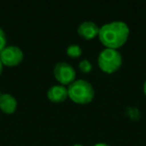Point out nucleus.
Returning <instances> with one entry per match:
<instances>
[{"label": "nucleus", "mask_w": 146, "mask_h": 146, "mask_svg": "<svg viewBox=\"0 0 146 146\" xmlns=\"http://www.w3.org/2000/svg\"><path fill=\"white\" fill-rule=\"evenodd\" d=\"M54 76L62 85L70 84L75 80L76 72L75 69L70 63L65 61H59L54 65L53 69Z\"/></svg>", "instance_id": "obj_4"}, {"label": "nucleus", "mask_w": 146, "mask_h": 146, "mask_svg": "<svg viewBox=\"0 0 146 146\" xmlns=\"http://www.w3.org/2000/svg\"><path fill=\"white\" fill-rule=\"evenodd\" d=\"M66 52L69 56L71 57H79L80 55L82 54V48L79 46L78 44H75V43H73V44H70L66 49Z\"/></svg>", "instance_id": "obj_10"}, {"label": "nucleus", "mask_w": 146, "mask_h": 146, "mask_svg": "<svg viewBox=\"0 0 146 146\" xmlns=\"http://www.w3.org/2000/svg\"><path fill=\"white\" fill-rule=\"evenodd\" d=\"M122 64V55L117 49L104 48L98 55V65L106 73H113Z\"/></svg>", "instance_id": "obj_3"}, {"label": "nucleus", "mask_w": 146, "mask_h": 146, "mask_svg": "<svg viewBox=\"0 0 146 146\" xmlns=\"http://www.w3.org/2000/svg\"><path fill=\"white\" fill-rule=\"evenodd\" d=\"M17 99L10 93H1L0 95V109L4 113L12 114L17 108Z\"/></svg>", "instance_id": "obj_8"}, {"label": "nucleus", "mask_w": 146, "mask_h": 146, "mask_svg": "<svg viewBox=\"0 0 146 146\" xmlns=\"http://www.w3.org/2000/svg\"><path fill=\"white\" fill-rule=\"evenodd\" d=\"M6 47V34L4 30L0 27V52Z\"/></svg>", "instance_id": "obj_12"}, {"label": "nucleus", "mask_w": 146, "mask_h": 146, "mask_svg": "<svg viewBox=\"0 0 146 146\" xmlns=\"http://www.w3.org/2000/svg\"><path fill=\"white\" fill-rule=\"evenodd\" d=\"M143 91H144V93H145V95H146V80L144 81V83H143Z\"/></svg>", "instance_id": "obj_15"}, {"label": "nucleus", "mask_w": 146, "mask_h": 146, "mask_svg": "<svg viewBox=\"0 0 146 146\" xmlns=\"http://www.w3.org/2000/svg\"><path fill=\"white\" fill-rule=\"evenodd\" d=\"M68 97L76 103L86 104L94 97L95 90L91 83L86 79H77L71 82L67 87Z\"/></svg>", "instance_id": "obj_2"}, {"label": "nucleus", "mask_w": 146, "mask_h": 146, "mask_svg": "<svg viewBox=\"0 0 146 146\" xmlns=\"http://www.w3.org/2000/svg\"><path fill=\"white\" fill-rule=\"evenodd\" d=\"M78 67H79V69L82 71V72L88 73V72H90V71L92 70V68H93V65H92V63L90 62L88 59L84 58V59H82V60L79 62V64H78Z\"/></svg>", "instance_id": "obj_11"}, {"label": "nucleus", "mask_w": 146, "mask_h": 146, "mask_svg": "<svg viewBox=\"0 0 146 146\" xmlns=\"http://www.w3.org/2000/svg\"><path fill=\"white\" fill-rule=\"evenodd\" d=\"M77 32L80 36L89 40V39L94 38V37L99 34V27L93 21L86 20L78 25Z\"/></svg>", "instance_id": "obj_6"}, {"label": "nucleus", "mask_w": 146, "mask_h": 146, "mask_svg": "<svg viewBox=\"0 0 146 146\" xmlns=\"http://www.w3.org/2000/svg\"><path fill=\"white\" fill-rule=\"evenodd\" d=\"M124 113L133 121L139 120L141 118V111L139 108L135 107V106H127L124 110Z\"/></svg>", "instance_id": "obj_9"}, {"label": "nucleus", "mask_w": 146, "mask_h": 146, "mask_svg": "<svg viewBox=\"0 0 146 146\" xmlns=\"http://www.w3.org/2000/svg\"><path fill=\"white\" fill-rule=\"evenodd\" d=\"M93 146H110L108 143H105V142H98V143H95Z\"/></svg>", "instance_id": "obj_13"}, {"label": "nucleus", "mask_w": 146, "mask_h": 146, "mask_svg": "<svg viewBox=\"0 0 146 146\" xmlns=\"http://www.w3.org/2000/svg\"><path fill=\"white\" fill-rule=\"evenodd\" d=\"M129 32V27L124 21L115 20L102 25L98 36L106 47L116 49L126 42Z\"/></svg>", "instance_id": "obj_1"}, {"label": "nucleus", "mask_w": 146, "mask_h": 146, "mask_svg": "<svg viewBox=\"0 0 146 146\" xmlns=\"http://www.w3.org/2000/svg\"><path fill=\"white\" fill-rule=\"evenodd\" d=\"M22 49L16 45H6L4 49L0 52V59L3 65L6 66H16L23 60Z\"/></svg>", "instance_id": "obj_5"}, {"label": "nucleus", "mask_w": 146, "mask_h": 146, "mask_svg": "<svg viewBox=\"0 0 146 146\" xmlns=\"http://www.w3.org/2000/svg\"><path fill=\"white\" fill-rule=\"evenodd\" d=\"M72 146H83L82 144H79V143H76V144H74V145H72Z\"/></svg>", "instance_id": "obj_16"}, {"label": "nucleus", "mask_w": 146, "mask_h": 146, "mask_svg": "<svg viewBox=\"0 0 146 146\" xmlns=\"http://www.w3.org/2000/svg\"><path fill=\"white\" fill-rule=\"evenodd\" d=\"M47 97L53 102H61L64 101L68 97V90L65 85L62 84H55L47 90Z\"/></svg>", "instance_id": "obj_7"}, {"label": "nucleus", "mask_w": 146, "mask_h": 146, "mask_svg": "<svg viewBox=\"0 0 146 146\" xmlns=\"http://www.w3.org/2000/svg\"><path fill=\"white\" fill-rule=\"evenodd\" d=\"M2 69H3V63L1 61V59H0V74L2 73Z\"/></svg>", "instance_id": "obj_14"}, {"label": "nucleus", "mask_w": 146, "mask_h": 146, "mask_svg": "<svg viewBox=\"0 0 146 146\" xmlns=\"http://www.w3.org/2000/svg\"><path fill=\"white\" fill-rule=\"evenodd\" d=\"M0 95H1V93H0Z\"/></svg>", "instance_id": "obj_17"}]
</instances>
